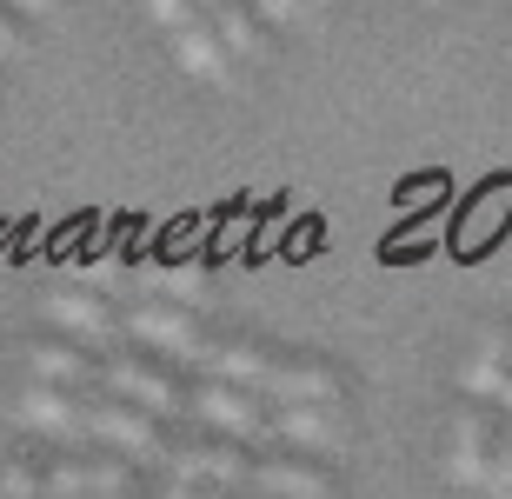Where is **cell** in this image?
I'll list each match as a JSON object with an SVG mask.
<instances>
[{
    "label": "cell",
    "instance_id": "cell-1",
    "mask_svg": "<svg viewBox=\"0 0 512 499\" xmlns=\"http://www.w3.org/2000/svg\"><path fill=\"white\" fill-rule=\"evenodd\" d=\"M453 480L466 493H512V413L473 400L453 426Z\"/></svg>",
    "mask_w": 512,
    "mask_h": 499
},
{
    "label": "cell",
    "instance_id": "cell-2",
    "mask_svg": "<svg viewBox=\"0 0 512 499\" xmlns=\"http://www.w3.org/2000/svg\"><path fill=\"white\" fill-rule=\"evenodd\" d=\"M187 406H200V420H213L220 433H233L240 446L273 440V400H266V386L220 380V373H200V386L187 393Z\"/></svg>",
    "mask_w": 512,
    "mask_h": 499
},
{
    "label": "cell",
    "instance_id": "cell-3",
    "mask_svg": "<svg viewBox=\"0 0 512 499\" xmlns=\"http://www.w3.org/2000/svg\"><path fill=\"white\" fill-rule=\"evenodd\" d=\"M100 386L120 393V400H133V406H147V413H160V420L187 413V393H193V386L180 380L167 360H153V353H107V360H100Z\"/></svg>",
    "mask_w": 512,
    "mask_h": 499
},
{
    "label": "cell",
    "instance_id": "cell-4",
    "mask_svg": "<svg viewBox=\"0 0 512 499\" xmlns=\"http://www.w3.org/2000/svg\"><path fill=\"white\" fill-rule=\"evenodd\" d=\"M87 440L120 446L127 460H160L167 453V433H160V413L120 400L107 386H87Z\"/></svg>",
    "mask_w": 512,
    "mask_h": 499
},
{
    "label": "cell",
    "instance_id": "cell-5",
    "mask_svg": "<svg viewBox=\"0 0 512 499\" xmlns=\"http://www.w3.org/2000/svg\"><path fill=\"white\" fill-rule=\"evenodd\" d=\"M120 333H133L140 346H160V353L180 360V366L207 360V327H200V313H193L187 300H140V307L120 320Z\"/></svg>",
    "mask_w": 512,
    "mask_h": 499
},
{
    "label": "cell",
    "instance_id": "cell-6",
    "mask_svg": "<svg viewBox=\"0 0 512 499\" xmlns=\"http://www.w3.org/2000/svg\"><path fill=\"white\" fill-rule=\"evenodd\" d=\"M160 460L173 466V486H247L253 473V453H240V440H187V446H167Z\"/></svg>",
    "mask_w": 512,
    "mask_h": 499
},
{
    "label": "cell",
    "instance_id": "cell-7",
    "mask_svg": "<svg viewBox=\"0 0 512 499\" xmlns=\"http://www.w3.org/2000/svg\"><path fill=\"white\" fill-rule=\"evenodd\" d=\"M20 420L47 433V440H67L80 446L87 440V386H54V380H34L20 393Z\"/></svg>",
    "mask_w": 512,
    "mask_h": 499
},
{
    "label": "cell",
    "instance_id": "cell-8",
    "mask_svg": "<svg viewBox=\"0 0 512 499\" xmlns=\"http://www.w3.org/2000/svg\"><path fill=\"white\" fill-rule=\"evenodd\" d=\"M47 493H140V466L127 453H74L47 466Z\"/></svg>",
    "mask_w": 512,
    "mask_h": 499
},
{
    "label": "cell",
    "instance_id": "cell-9",
    "mask_svg": "<svg viewBox=\"0 0 512 499\" xmlns=\"http://www.w3.org/2000/svg\"><path fill=\"white\" fill-rule=\"evenodd\" d=\"M260 386L273 393V400H346L340 366L313 360V353H273V366H266Z\"/></svg>",
    "mask_w": 512,
    "mask_h": 499
},
{
    "label": "cell",
    "instance_id": "cell-10",
    "mask_svg": "<svg viewBox=\"0 0 512 499\" xmlns=\"http://www.w3.org/2000/svg\"><path fill=\"white\" fill-rule=\"evenodd\" d=\"M273 440H293V446L346 440V400H273Z\"/></svg>",
    "mask_w": 512,
    "mask_h": 499
},
{
    "label": "cell",
    "instance_id": "cell-11",
    "mask_svg": "<svg viewBox=\"0 0 512 499\" xmlns=\"http://www.w3.org/2000/svg\"><path fill=\"white\" fill-rule=\"evenodd\" d=\"M173 34V54H180V67H187L193 80H213V87H233V47L220 40V27L207 20V7L193 20H180V27H167Z\"/></svg>",
    "mask_w": 512,
    "mask_h": 499
},
{
    "label": "cell",
    "instance_id": "cell-12",
    "mask_svg": "<svg viewBox=\"0 0 512 499\" xmlns=\"http://www.w3.org/2000/svg\"><path fill=\"white\" fill-rule=\"evenodd\" d=\"M47 313H54L60 327H74L87 346H114L120 340V313L100 300V293H80V287H67V293H47Z\"/></svg>",
    "mask_w": 512,
    "mask_h": 499
},
{
    "label": "cell",
    "instance_id": "cell-13",
    "mask_svg": "<svg viewBox=\"0 0 512 499\" xmlns=\"http://www.w3.org/2000/svg\"><path fill=\"white\" fill-rule=\"evenodd\" d=\"M207 20L220 27V40L233 47V60H266V14L253 7V0H213L207 7Z\"/></svg>",
    "mask_w": 512,
    "mask_h": 499
},
{
    "label": "cell",
    "instance_id": "cell-14",
    "mask_svg": "<svg viewBox=\"0 0 512 499\" xmlns=\"http://www.w3.org/2000/svg\"><path fill=\"white\" fill-rule=\"evenodd\" d=\"M459 380H466V400H486V406H499V413H512V366L486 333H479V346H473V360H466Z\"/></svg>",
    "mask_w": 512,
    "mask_h": 499
},
{
    "label": "cell",
    "instance_id": "cell-15",
    "mask_svg": "<svg viewBox=\"0 0 512 499\" xmlns=\"http://www.w3.org/2000/svg\"><path fill=\"white\" fill-rule=\"evenodd\" d=\"M247 486H260V493H333V473L313 460H253Z\"/></svg>",
    "mask_w": 512,
    "mask_h": 499
},
{
    "label": "cell",
    "instance_id": "cell-16",
    "mask_svg": "<svg viewBox=\"0 0 512 499\" xmlns=\"http://www.w3.org/2000/svg\"><path fill=\"white\" fill-rule=\"evenodd\" d=\"M27 360H34V380H54V386H100V360H94V353H80V346L47 340V346H34Z\"/></svg>",
    "mask_w": 512,
    "mask_h": 499
},
{
    "label": "cell",
    "instance_id": "cell-17",
    "mask_svg": "<svg viewBox=\"0 0 512 499\" xmlns=\"http://www.w3.org/2000/svg\"><path fill=\"white\" fill-rule=\"evenodd\" d=\"M7 493H47V466L14 460V466H7Z\"/></svg>",
    "mask_w": 512,
    "mask_h": 499
},
{
    "label": "cell",
    "instance_id": "cell-18",
    "mask_svg": "<svg viewBox=\"0 0 512 499\" xmlns=\"http://www.w3.org/2000/svg\"><path fill=\"white\" fill-rule=\"evenodd\" d=\"M266 20H306V14H320L326 0H253Z\"/></svg>",
    "mask_w": 512,
    "mask_h": 499
},
{
    "label": "cell",
    "instance_id": "cell-19",
    "mask_svg": "<svg viewBox=\"0 0 512 499\" xmlns=\"http://www.w3.org/2000/svg\"><path fill=\"white\" fill-rule=\"evenodd\" d=\"M147 14L160 20V27H180V20L200 14V0H147Z\"/></svg>",
    "mask_w": 512,
    "mask_h": 499
},
{
    "label": "cell",
    "instance_id": "cell-20",
    "mask_svg": "<svg viewBox=\"0 0 512 499\" xmlns=\"http://www.w3.org/2000/svg\"><path fill=\"white\" fill-rule=\"evenodd\" d=\"M0 54H20V27H14V7L0 0Z\"/></svg>",
    "mask_w": 512,
    "mask_h": 499
},
{
    "label": "cell",
    "instance_id": "cell-21",
    "mask_svg": "<svg viewBox=\"0 0 512 499\" xmlns=\"http://www.w3.org/2000/svg\"><path fill=\"white\" fill-rule=\"evenodd\" d=\"M486 340H493L499 353H506V366H512V327H486Z\"/></svg>",
    "mask_w": 512,
    "mask_h": 499
},
{
    "label": "cell",
    "instance_id": "cell-22",
    "mask_svg": "<svg viewBox=\"0 0 512 499\" xmlns=\"http://www.w3.org/2000/svg\"><path fill=\"white\" fill-rule=\"evenodd\" d=\"M7 7H14V14H47L54 0H7Z\"/></svg>",
    "mask_w": 512,
    "mask_h": 499
},
{
    "label": "cell",
    "instance_id": "cell-23",
    "mask_svg": "<svg viewBox=\"0 0 512 499\" xmlns=\"http://www.w3.org/2000/svg\"><path fill=\"white\" fill-rule=\"evenodd\" d=\"M200 7H213V0H200Z\"/></svg>",
    "mask_w": 512,
    "mask_h": 499
}]
</instances>
